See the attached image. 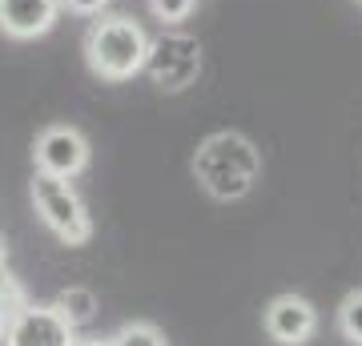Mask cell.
<instances>
[{
	"label": "cell",
	"instance_id": "cell-15",
	"mask_svg": "<svg viewBox=\"0 0 362 346\" xmlns=\"http://www.w3.org/2000/svg\"><path fill=\"white\" fill-rule=\"evenodd\" d=\"M77 346H113L109 338H77Z\"/></svg>",
	"mask_w": 362,
	"mask_h": 346
},
{
	"label": "cell",
	"instance_id": "cell-12",
	"mask_svg": "<svg viewBox=\"0 0 362 346\" xmlns=\"http://www.w3.org/2000/svg\"><path fill=\"white\" fill-rule=\"evenodd\" d=\"M28 302V294H25V286L16 282L8 270L0 266V318H8V314H16V310Z\"/></svg>",
	"mask_w": 362,
	"mask_h": 346
},
{
	"label": "cell",
	"instance_id": "cell-17",
	"mask_svg": "<svg viewBox=\"0 0 362 346\" xmlns=\"http://www.w3.org/2000/svg\"><path fill=\"white\" fill-rule=\"evenodd\" d=\"M0 330H4V318H0Z\"/></svg>",
	"mask_w": 362,
	"mask_h": 346
},
{
	"label": "cell",
	"instance_id": "cell-2",
	"mask_svg": "<svg viewBox=\"0 0 362 346\" xmlns=\"http://www.w3.org/2000/svg\"><path fill=\"white\" fill-rule=\"evenodd\" d=\"M149 37L133 16H101L85 33V61L101 81H129L145 69Z\"/></svg>",
	"mask_w": 362,
	"mask_h": 346
},
{
	"label": "cell",
	"instance_id": "cell-16",
	"mask_svg": "<svg viewBox=\"0 0 362 346\" xmlns=\"http://www.w3.org/2000/svg\"><path fill=\"white\" fill-rule=\"evenodd\" d=\"M8 262V242H4V233H0V266Z\"/></svg>",
	"mask_w": 362,
	"mask_h": 346
},
{
	"label": "cell",
	"instance_id": "cell-10",
	"mask_svg": "<svg viewBox=\"0 0 362 346\" xmlns=\"http://www.w3.org/2000/svg\"><path fill=\"white\" fill-rule=\"evenodd\" d=\"M338 330H342L346 342L362 346V290L342 298V306H338Z\"/></svg>",
	"mask_w": 362,
	"mask_h": 346
},
{
	"label": "cell",
	"instance_id": "cell-3",
	"mask_svg": "<svg viewBox=\"0 0 362 346\" xmlns=\"http://www.w3.org/2000/svg\"><path fill=\"white\" fill-rule=\"evenodd\" d=\"M28 193H33V209H37V218L45 221V226H49L65 246H85L93 238L89 209H85V202L77 197V190H73L65 178H52V173H40L37 169V178H33Z\"/></svg>",
	"mask_w": 362,
	"mask_h": 346
},
{
	"label": "cell",
	"instance_id": "cell-5",
	"mask_svg": "<svg viewBox=\"0 0 362 346\" xmlns=\"http://www.w3.org/2000/svg\"><path fill=\"white\" fill-rule=\"evenodd\" d=\"M145 69H149V77H153L161 89H169V93L189 89L197 81V73H202V49H197V40L185 37V33H165V37L149 40Z\"/></svg>",
	"mask_w": 362,
	"mask_h": 346
},
{
	"label": "cell",
	"instance_id": "cell-13",
	"mask_svg": "<svg viewBox=\"0 0 362 346\" xmlns=\"http://www.w3.org/2000/svg\"><path fill=\"white\" fill-rule=\"evenodd\" d=\"M197 0H149V8H153V16L161 21V25H181V21H189V13H194Z\"/></svg>",
	"mask_w": 362,
	"mask_h": 346
},
{
	"label": "cell",
	"instance_id": "cell-18",
	"mask_svg": "<svg viewBox=\"0 0 362 346\" xmlns=\"http://www.w3.org/2000/svg\"><path fill=\"white\" fill-rule=\"evenodd\" d=\"M358 4H362V0H358Z\"/></svg>",
	"mask_w": 362,
	"mask_h": 346
},
{
	"label": "cell",
	"instance_id": "cell-7",
	"mask_svg": "<svg viewBox=\"0 0 362 346\" xmlns=\"http://www.w3.org/2000/svg\"><path fill=\"white\" fill-rule=\"evenodd\" d=\"M318 330V310L298 294H278L266 306V334L282 346H302L310 342Z\"/></svg>",
	"mask_w": 362,
	"mask_h": 346
},
{
	"label": "cell",
	"instance_id": "cell-8",
	"mask_svg": "<svg viewBox=\"0 0 362 346\" xmlns=\"http://www.w3.org/2000/svg\"><path fill=\"white\" fill-rule=\"evenodd\" d=\"M61 16V0H0V33L13 40L45 37Z\"/></svg>",
	"mask_w": 362,
	"mask_h": 346
},
{
	"label": "cell",
	"instance_id": "cell-9",
	"mask_svg": "<svg viewBox=\"0 0 362 346\" xmlns=\"http://www.w3.org/2000/svg\"><path fill=\"white\" fill-rule=\"evenodd\" d=\"M52 306L61 310L73 326H85V322L97 318V294L93 290H85V286H65L61 294H57V302Z\"/></svg>",
	"mask_w": 362,
	"mask_h": 346
},
{
	"label": "cell",
	"instance_id": "cell-11",
	"mask_svg": "<svg viewBox=\"0 0 362 346\" xmlns=\"http://www.w3.org/2000/svg\"><path fill=\"white\" fill-rule=\"evenodd\" d=\"M113 346H165V334L157 330L153 322H129L109 338Z\"/></svg>",
	"mask_w": 362,
	"mask_h": 346
},
{
	"label": "cell",
	"instance_id": "cell-14",
	"mask_svg": "<svg viewBox=\"0 0 362 346\" xmlns=\"http://www.w3.org/2000/svg\"><path fill=\"white\" fill-rule=\"evenodd\" d=\"M109 4V0H61V8H73V13H81V16H97Z\"/></svg>",
	"mask_w": 362,
	"mask_h": 346
},
{
	"label": "cell",
	"instance_id": "cell-4",
	"mask_svg": "<svg viewBox=\"0 0 362 346\" xmlns=\"http://www.w3.org/2000/svg\"><path fill=\"white\" fill-rule=\"evenodd\" d=\"M0 338H4V346H77V326L57 306L25 302L16 314L4 318Z\"/></svg>",
	"mask_w": 362,
	"mask_h": 346
},
{
	"label": "cell",
	"instance_id": "cell-1",
	"mask_svg": "<svg viewBox=\"0 0 362 346\" xmlns=\"http://www.w3.org/2000/svg\"><path fill=\"white\" fill-rule=\"evenodd\" d=\"M194 178L209 197H218V202H242L262 178L258 145L250 142V137H242V133H233V129L209 133L194 154Z\"/></svg>",
	"mask_w": 362,
	"mask_h": 346
},
{
	"label": "cell",
	"instance_id": "cell-6",
	"mask_svg": "<svg viewBox=\"0 0 362 346\" xmlns=\"http://www.w3.org/2000/svg\"><path fill=\"white\" fill-rule=\"evenodd\" d=\"M33 157H37L40 173H52V178L73 181L77 173H85L89 166V142L85 133L73 125H49L33 145Z\"/></svg>",
	"mask_w": 362,
	"mask_h": 346
}]
</instances>
